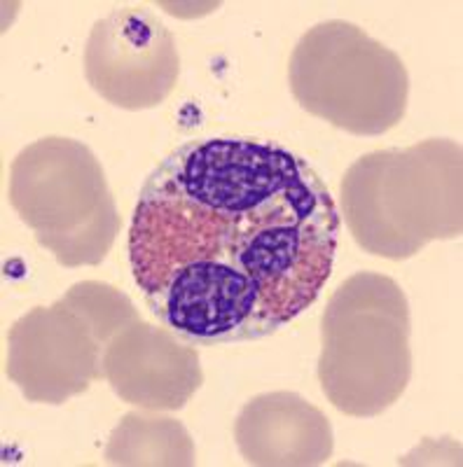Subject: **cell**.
I'll list each match as a JSON object with an SVG mask.
<instances>
[{
  "label": "cell",
  "mask_w": 463,
  "mask_h": 467,
  "mask_svg": "<svg viewBox=\"0 0 463 467\" xmlns=\"http://www.w3.org/2000/svg\"><path fill=\"white\" fill-rule=\"evenodd\" d=\"M337 234L335 199L300 154L250 139L187 140L141 187L129 260L143 295L181 266H232L283 327L331 278Z\"/></svg>",
  "instance_id": "obj_1"
},
{
  "label": "cell",
  "mask_w": 463,
  "mask_h": 467,
  "mask_svg": "<svg viewBox=\"0 0 463 467\" xmlns=\"http://www.w3.org/2000/svg\"><path fill=\"white\" fill-rule=\"evenodd\" d=\"M461 145L428 139L377 150L342 181L344 220L365 253L407 260L437 239L461 236Z\"/></svg>",
  "instance_id": "obj_2"
},
{
  "label": "cell",
  "mask_w": 463,
  "mask_h": 467,
  "mask_svg": "<svg viewBox=\"0 0 463 467\" xmlns=\"http://www.w3.org/2000/svg\"><path fill=\"white\" fill-rule=\"evenodd\" d=\"M412 377L410 306L403 287L374 271L346 278L321 320L319 381L346 416L394 407Z\"/></svg>",
  "instance_id": "obj_3"
},
{
  "label": "cell",
  "mask_w": 463,
  "mask_h": 467,
  "mask_svg": "<svg viewBox=\"0 0 463 467\" xmlns=\"http://www.w3.org/2000/svg\"><path fill=\"white\" fill-rule=\"evenodd\" d=\"M10 202L64 266L101 265L120 229L106 173L87 145L49 136L12 161Z\"/></svg>",
  "instance_id": "obj_4"
},
{
  "label": "cell",
  "mask_w": 463,
  "mask_h": 467,
  "mask_svg": "<svg viewBox=\"0 0 463 467\" xmlns=\"http://www.w3.org/2000/svg\"><path fill=\"white\" fill-rule=\"evenodd\" d=\"M288 80L304 110L356 136L394 129L410 94L398 54L342 19L316 24L300 37Z\"/></svg>",
  "instance_id": "obj_5"
},
{
  "label": "cell",
  "mask_w": 463,
  "mask_h": 467,
  "mask_svg": "<svg viewBox=\"0 0 463 467\" xmlns=\"http://www.w3.org/2000/svg\"><path fill=\"white\" fill-rule=\"evenodd\" d=\"M181 75L176 37L145 7H115L94 24L85 47L91 89L122 110H150L169 99Z\"/></svg>",
  "instance_id": "obj_6"
},
{
  "label": "cell",
  "mask_w": 463,
  "mask_h": 467,
  "mask_svg": "<svg viewBox=\"0 0 463 467\" xmlns=\"http://www.w3.org/2000/svg\"><path fill=\"white\" fill-rule=\"evenodd\" d=\"M106 346L85 314L61 297L12 325L7 377L28 402L64 404L103 377Z\"/></svg>",
  "instance_id": "obj_7"
},
{
  "label": "cell",
  "mask_w": 463,
  "mask_h": 467,
  "mask_svg": "<svg viewBox=\"0 0 463 467\" xmlns=\"http://www.w3.org/2000/svg\"><path fill=\"white\" fill-rule=\"evenodd\" d=\"M101 365L120 400L153 411L183 409L204 381L192 344L141 318L108 341Z\"/></svg>",
  "instance_id": "obj_8"
},
{
  "label": "cell",
  "mask_w": 463,
  "mask_h": 467,
  "mask_svg": "<svg viewBox=\"0 0 463 467\" xmlns=\"http://www.w3.org/2000/svg\"><path fill=\"white\" fill-rule=\"evenodd\" d=\"M235 440L248 465L311 467L332 456V428L321 409L298 393L253 398L237 416Z\"/></svg>",
  "instance_id": "obj_9"
},
{
  "label": "cell",
  "mask_w": 463,
  "mask_h": 467,
  "mask_svg": "<svg viewBox=\"0 0 463 467\" xmlns=\"http://www.w3.org/2000/svg\"><path fill=\"white\" fill-rule=\"evenodd\" d=\"M110 465H195V444L178 420L127 414L106 446Z\"/></svg>",
  "instance_id": "obj_10"
},
{
  "label": "cell",
  "mask_w": 463,
  "mask_h": 467,
  "mask_svg": "<svg viewBox=\"0 0 463 467\" xmlns=\"http://www.w3.org/2000/svg\"><path fill=\"white\" fill-rule=\"evenodd\" d=\"M64 299L73 304L80 314H85V318L94 325L96 332L106 341H110L118 332H122L127 325L139 320V314H136L132 299L120 290H115L112 285H106V283H75L66 292Z\"/></svg>",
  "instance_id": "obj_11"
}]
</instances>
